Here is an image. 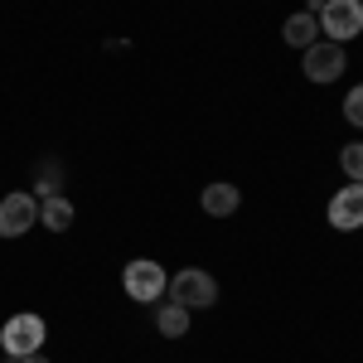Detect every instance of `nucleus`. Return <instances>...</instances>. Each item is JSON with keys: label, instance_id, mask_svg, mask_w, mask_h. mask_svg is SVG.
I'll use <instances>...</instances> for the list:
<instances>
[{"label": "nucleus", "instance_id": "f257e3e1", "mask_svg": "<svg viewBox=\"0 0 363 363\" xmlns=\"http://www.w3.org/2000/svg\"><path fill=\"white\" fill-rule=\"evenodd\" d=\"M121 286H126V296H131V301H140V306H155V301L169 291V277H165V267H160V262L136 257V262H126Z\"/></svg>", "mask_w": 363, "mask_h": 363}, {"label": "nucleus", "instance_id": "f03ea898", "mask_svg": "<svg viewBox=\"0 0 363 363\" xmlns=\"http://www.w3.org/2000/svg\"><path fill=\"white\" fill-rule=\"evenodd\" d=\"M44 320L34 315V310H20V315H10L5 320V330H0V344H5V354L10 359H25V354H39L44 349Z\"/></svg>", "mask_w": 363, "mask_h": 363}, {"label": "nucleus", "instance_id": "7ed1b4c3", "mask_svg": "<svg viewBox=\"0 0 363 363\" xmlns=\"http://www.w3.org/2000/svg\"><path fill=\"white\" fill-rule=\"evenodd\" d=\"M169 301H179L184 310H208L218 301V281L199 267H184V272L169 277Z\"/></svg>", "mask_w": 363, "mask_h": 363}, {"label": "nucleus", "instance_id": "20e7f679", "mask_svg": "<svg viewBox=\"0 0 363 363\" xmlns=\"http://www.w3.org/2000/svg\"><path fill=\"white\" fill-rule=\"evenodd\" d=\"M315 20L330 34V44H349L363 34V0H325V10Z\"/></svg>", "mask_w": 363, "mask_h": 363}, {"label": "nucleus", "instance_id": "39448f33", "mask_svg": "<svg viewBox=\"0 0 363 363\" xmlns=\"http://www.w3.org/2000/svg\"><path fill=\"white\" fill-rule=\"evenodd\" d=\"M39 223V199L15 189V194L0 199V238H25L29 228Z\"/></svg>", "mask_w": 363, "mask_h": 363}, {"label": "nucleus", "instance_id": "423d86ee", "mask_svg": "<svg viewBox=\"0 0 363 363\" xmlns=\"http://www.w3.org/2000/svg\"><path fill=\"white\" fill-rule=\"evenodd\" d=\"M344 73V44H330V39H315L306 49V78L310 83H335Z\"/></svg>", "mask_w": 363, "mask_h": 363}, {"label": "nucleus", "instance_id": "0eeeda50", "mask_svg": "<svg viewBox=\"0 0 363 363\" xmlns=\"http://www.w3.org/2000/svg\"><path fill=\"white\" fill-rule=\"evenodd\" d=\"M330 223L339 228V233H354V228H363V184H344L335 199H330Z\"/></svg>", "mask_w": 363, "mask_h": 363}, {"label": "nucleus", "instance_id": "6e6552de", "mask_svg": "<svg viewBox=\"0 0 363 363\" xmlns=\"http://www.w3.org/2000/svg\"><path fill=\"white\" fill-rule=\"evenodd\" d=\"M238 203H242L238 184H223V179H218V184H208V189H203V213H208V218H233V213H238Z\"/></svg>", "mask_w": 363, "mask_h": 363}, {"label": "nucleus", "instance_id": "1a4fd4ad", "mask_svg": "<svg viewBox=\"0 0 363 363\" xmlns=\"http://www.w3.org/2000/svg\"><path fill=\"white\" fill-rule=\"evenodd\" d=\"M281 34H286V44H291V49H310V44L320 39V20L301 10V15H291V20L281 25Z\"/></svg>", "mask_w": 363, "mask_h": 363}, {"label": "nucleus", "instance_id": "9d476101", "mask_svg": "<svg viewBox=\"0 0 363 363\" xmlns=\"http://www.w3.org/2000/svg\"><path fill=\"white\" fill-rule=\"evenodd\" d=\"M39 223L49 228V233H63V228L73 223V203L63 194H54V199H39Z\"/></svg>", "mask_w": 363, "mask_h": 363}, {"label": "nucleus", "instance_id": "9b49d317", "mask_svg": "<svg viewBox=\"0 0 363 363\" xmlns=\"http://www.w3.org/2000/svg\"><path fill=\"white\" fill-rule=\"evenodd\" d=\"M155 330L165 339H184V330H189V310L179 306V301H169V306L155 310Z\"/></svg>", "mask_w": 363, "mask_h": 363}, {"label": "nucleus", "instance_id": "f8f14e48", "mask_svg": "<svg viewBox=\"0 0 363 363\" xmlns=\"http://www.w3.org/2000/svg\"><path fill=\"white\" fill-rule=\"evenodd\" d=\"M339 165H344V174H349L354 184H363V140H349V145L339 150Z\"/></svg>", "mask_w": 363, "mask_h": 363}, {"label": "nucleus", "instance_id": "ddd939ff", "mask_svg": "<svg viewBox=\"0 0 363 363\" xmlns=\"http://www.w3.org/2000/svg\"><path fill=\"white\" fill-rule=\"evenodd\" d=\"M344 116H349V126H359V131H363V83L344 97Z\"/></svg>", "mask_w": 363, "mask_h": 363}, {"label": "nucleus", "instance_id": "4468645a", "mask_svg": "<svg viewBox=\"0 0 363 363\" xmlns=\"http://www.w3.org/2000/svg\"><path fill=\"white\" fill-rule=\"evenodd\" d=\"M58 194V174L54 165H44V174H39V199H54Z\"/></svg>", "mask_w": 363, "mask_h": 363}, {"label": "nucleus", "instance_id": "2eb2a0df", "mask_svg": "<svg viewBox=\"0 0 363 363\" xmlns=\"http://www.w3.org/2000/svg\"><path fill=\"white\" fill-rule=\"evenodd\" d=\"M10 363H49L44 354H25V359H10Z\"/></svg>", "mask_w": 363, "mask_h": 363}, {"label": "nucleus", "instance_id": "dca6fc26", "mask_svg": "<svg viewBox=\"0 0 363 363\" xmlns=\"http://www.w3.org/2000/svg\"><path fill=\"white\" fill-rule=\"evenodd\" d=\"M325 10V0H306V15H320Z\"/></svg>", "mask_w": 363, "mask_h": 363}]
</instances>
